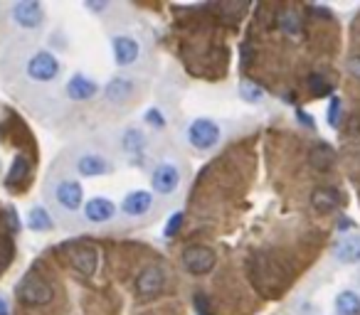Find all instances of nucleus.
Segmentation results:
<instances>
[{"label": "nucleus", "instance_id": "obj_34", "mask_svg": "<svg viewBox=\"0 0 360 315\" xmlns=\"http://www.w3.org/2000/svg\"><path fill=\"white\" fill-rule=\"evenodd\" d=\"M0 315H10V308H8V300L0 295Z\"/></svg>", "mask_w": 360, "mask_h": 315}, {"label": "nucleus", "instance_id": "obj_18", "mask_svg": "<svg viewBox=\"0 0 360 315\" xmlns=\"http://www.w3.org/2000/svg\"><path fill=\"white\" fill-rule=\"evenodd\" d=\"M104 94L106 98H109V103H124L129 101L131 94H134V82H131L129 77H114L106 84Z\"/></svg>", "mask_w": 360, "mask_h": 315}, {"label": "nucleus", "instance_id": "obj_9", "mask_svg": "<svg viewBox=\"0 0 360 315\" xmlns=\"http://www.w3.org/2000/svg\"><path fill=\"white\" fill-rule=\"evenodd\" d=\"M69 264L82 276H94L96 269H99V251L89 244H74L69 249Z\"/></svg>", "mask_w": 360, "mask_h": 315}, {"label": "nucleus", "instance_id": "obj_21", "mask_svg": "<svg viewBox=\"0 0 360 315\" xmlns=\"http://www.w3.org/2000/svg\"><path fill=\"white\" fill-rule=\"evenodd\" d=\"M336 310L338 315H358L360 313V295L353 291H343L336 295Z\"/></svg>", "mask_w": 360, "mask_h": 315}, {"label": "nucleus", "instance_id": "obj_10", "mask_svg": "<svg viewBox=\"0 0 360 315\" xmlns=\"http://www.w3.org/2000/svg\"><path fill=\"white\" fill-rule=\"evenodd\" d=\"M136 293L141 298H153V295L163 293L166 288V271L161 266H146L141 274L136 276Z\"/></svg>", "mask_w": 360, "mask_h": 315}, {"label": "nucleus", "instance_id": "obj_33", "mask_svg": "<svg viewBox=\"0 0 360 315\" xmlns=\"http://www.w3.org/2000/svg\"><path fill=\"white\" fill-rule=\"evenodd\" d=\"M8 222H10V229H13V232H17V229H20V222L15 219V212H13V210L8 212Z\"/></svg>", "mask_w": 360, "mask_h": 315}, {"label": "nucleus", "instance_id": "obj_6", "mask_svg": "<svg viewBox=\"0 0 360 315\" xmlns=\"http://www.w3.org/2000/svg\"><path fill=\"white\" fill-rule=\"evenodd\" d=\"M219 140V126L210 119H195L188 126V143L195 150H210Z\"/></svg>", "mask_w": 360, "mask_h": 315}, {"label": "nucleus", "instance_id": "obj_12", "mask_svg": "<svg viewBox=\"0 0 360 315\" xmlns=\"http://www.w3.org/2000/svg\"><path fill=\"white\" fill-rule=\"evenodd\" d=\"M74 168L82 177H101V175H109L111 173V163L106 155L101 153H94V150H87L82 153L74 161Z\"/></svg>", "mask_w": 360, "mask_h": 315}, {"label": "nucleus", "instance_id": "obj_8", "mask_svg": "<svg viewBox=\"0 0 360 315\" xmlns=\"http://www.w3.org/2000/svg\"><path fill=\"white\" fill-rule=\"evenodd\" d=\"M111 54H114L116 67H131L141 57V45L136 37L131 35H116L111 37Z\"/></svg>", "mask_w": 360, "mask_h": 315}, {"label": "nucleus", "instance_id": "obj_15", "mask_svg": "<svg viewBox=\"0 0 360 315\" xmlns=\"http://www.w3.org/2000/svg\"><path fill=\"white\" fill-rule=\"evenodd\" d=\"M99 94V84L89 79L87 74H74L67 82V96L72 101H92Z\"/></svg>", "mask_w": 360, "mask_h": 315}, {"label": "nucleus", "instance_id": "obj_35", "mask_svg": "<svg viewBox=\"0 0 360 315\" xmlns=\"http://www.w3.org/2000/svg\"><path fill=\"white\" fill-rule=\"evenodd\" d=\"M298 119H301V124H306L308 129H313V121H311V116H308V114H303V111H298Z\"/></svg>", "mask_w": 360, "mask_h": 315}, {"label": "nucleus", "instance_id": "obj_31", "mask_svg": "<svg viewBox=\"0 0 360 315\" xmlns=\"http://www.w3.org/2000/svg\"><path fill=\"white\" fill-rule=\"evenodd\" d=\"M193 303H195V310H198L200 315H213V310H210V305H208V298H205L203 293L195 295Z\"/></svg>", "mask_w": 360, "mask_h": 315}, {"label": "nucleus", "instance_id": "obj_32", "mask_svg": "<svg viewBox=\"0 0 360 315\" xmlns=\"http://www.w3.org/2000/svg\"><path fill=\"white\" fill-rule=\"evenodd\" d=\"M348 72L360 82V54H353V57L348 59Z\"/></svg>", "mask_w": 360, "mask_h": 315}, {"label": "nucleus", "instance_id": "obj_2", "mask_svg": "<svg viewBox=\"0 0 360 315\" xmlns=\"http://www.w3.org/2000/svg\"><path fill=\"white\" fill-rule=\"evenodd\" d=\"M250 271H252V281L261 291H277L287 281V271L272 256H254L250 261Z\"/></svg>", "mask_w": 360, "mask_h": 315}, {"label": "nucleus", "instance_id": "obj_13", "mask_svg": "<svg viewBox=\"0 0 360 315\" xmlns=\"http://www.w3.org/2000/svg\"><path fill=\"white\" fill-rule=\"evenodd\" d=\"M116 217V205L106 197H92L84 205V219L89 224H106Z\"/></svg>", "mask_w": 360, "mask_h": 315}, {"label": "nucleus", "instance_id": "obj_24", "mask_svg": "<svg viewBox=\"0 0 360 315\" xmlns=\"http://www.w3.org/2000/svg\"><path fill=\"white\" fill-rule=\"evenodd\" d=\"M306 84L313 96H329V94L333 91V84H331L324 74H311V77L306 79Z\"/></svg>", "mask_w": 360, "mask_h": 315}, {"label": "nucleus", "instance_id": "obj_4", "mask_svg": "<svg viewBox=\"0 0 360 315\" xmlns=\"http://www.w3.org/2000/svg\"><path fill=\"white\" fill-rule=\"evenodd\" d=\"M183 269L188 271L190 276H205L215 269V251L210 247H203V244H190V247L183 249Z\"/></svg>", "mask_w": 360, "mask_h": 315}, {"label": "nucleus", "instance_id": "obj_26", "mask_svg": "<svg viewBox=\"0 0 360 315\" xmlns=\"http://www.w3.org/2000/svg\"><path fill=\"white\" fill-rule=\"evenodd\" d=\"M240 96L245 98V101H250V103H257V101H261V98H264V91H261V87H257L254 82H250V79H242Z\"/></svg>", "mask_w": 360, "mask_h": 315}, {"label": "nucleus", "instance_id": "obj_5", "mask_svg": "<svg viewBox=\"0 0 360 315\" xmlns=\"http://www.w3.org/2000/svg\"><path fill=\"white\" fill-rule=\"evenodd\" d=\"M10 22L20 30H37L45 22V6L37 0H20L10 6Z\"/></svg>", "mask_w": 360, "mask_h": 315}, {"label": "nucleus", "instance_id": "obj_17", "mask_svg": "<svg viewBox=\"0 0 360 315\" xmlns=\"http://www.w3.org/2000/svg\"><path fill=\"white\" fill-rule=\"evenodd\" d=\"M151 207H153V195L148 190L129 192V195L124 197V202H121V210H124V214H129V217H141Z\"/></svg>", "mask_w": 360, "mask_h": 315}, {"label": "nucleus", "instance_id": "obj_27", "mask_svg": "<svg viewBox=\"0 0 360 315\" xmlns=\"http://www.w3.org/2000/svg\"><path fill=\"white\" fill-rule=\"evenodd\" d=\"M343 133L348 135V138H360V114H350L348 119H345Z\"/></svg>", "mask_w": 360, "mask_h": 315}, {"label": "nucleus", "instance_id": "obj_19", "mask_svg": "<svg viewBox=\"0 0 360 315\" xmlns=\"http://www.w3.org/2000/svg\"><path fill=\"white\" fill-rule=\"evenodd\" d=\"M308 163L313 166V170H319V173L331 170V168L336 166V153H333V148H331V145H326V143L313 145V150L308 153Z\"/></svg>", "mask_w": 360, "mask_h": 315}, {"label": "nucleus", "instance_id": "obj_30", "mask_svg": "<svg viewBox=\"0 0 360 315\" xmlns=\"http://www.w3.org/2000/svg\"><path fill=\"white\" fill-rule=\"evenodd\" d=\"M146 124L156 126V129H163V126H166V121H163V114L158 109H148L146 111Z\"/></svg>", "mask_w": 360, "mask_h": 315}, {"label": "nucleus", "instance_id": "obj_25", "mask_svg": "<svg viewBox=\"0 0 360 315\" xmlns=\"http://www.w3.org/2000/svg\"><path fill=\"white\" fill-rule=\"evenodd\" d=\"M27 175H30V163H27V158L17 155L15 163H13V168H10V175H8V187H13L17 180H25Z\"/></svg>", "mask_w": 360, "mask_h": 315}, {"label": "nucleus", "instance_id": "obj_3", "mask_svg": "<svg viewBox=\"0 0 360 315\" xmlns=\"http://www.w3.org/2000/svg\"><path fill=\"white\" fill-rule=\"evenodd\" d=\"M15 293H17V298H20L22 303L32 305V308L52 303V298H55L52 284H50V281H45V279H40V276H25V279L17 284Z\"/></svg>", "mask_w": 360, "mask_h": 315}, {"label": "nucleus", "instance_id": "obj_11", "mask_svg": "<svg viewBox=\"0 0 360 315\" xmlns=\"http://www.w3.org/2000/svg\"><path fill=\"white\" fill-rule=\"evenodd\" d=\"M151 187L156 195H173L180 187V170L173 163H161L156 166L151 175Z\"/></svg>", "mask_w": 360, "mask_h": 315}, {"label": "nucleus", "instance_id": "obj_29", "mask_svg": "<svg viewBox=\"0 0 360 315\" xmlns=\"http://www.w3.org/2000/svg\"><path fill=\"white\" fill-rule=\"evenodd\" d=\"M180 224H183V214H180V212H175L171 219H168L166 229H163V237H166V239H173V237H175V232H178V229H180Z\"/></svg>", "mask_w": 360, "mask_h": 315}, {"label": "nucleus", "instance_id": "obj_23", "mask_svg": "<svg viewBox=\"0 0 360 315\" xmlns=\"http://www.w3.org/2000/svg\"><path fill=\"white\" fill-rule=\"evenodd\" d=\"M121 145H124L126 153H138V150H143V145H146V135H143L138 129H129V131H124Z\"/></svg>", "mask_w": 360, "mask_h": 315}, {"label": "nucleus", "instance_id": "obj_14", "mask_svg": "<svg viewBox=\"0 0 360 315\" xmlns=\"http://www.w3.org/2000/svg\"><path fill=\"white\" fill-rule=\"evenodd\" d=\"M340 205H343V195H340V190H336V187L324 185V187H316V190L311 192V207L319 214L336 212Z\"/></svg>", "mask_w": 360, "mask_h": 315}, {"label": "nucleus", "instance_id": "obj_22", "mask_svg": "<svg viewBox=\"0 0 360 315\" xmlns=\"http://www.w3.org/2000/svg\"><path fill=\"white\" fill-rule=\"evenodd\" d=\"M279 27H282V32L284 35H289V37H298L301 35V17H298V13L296 10H282L279 13Z\"/></svg>", "mask_w": 360, "mask_h": 315}, {"label": "nucleus", "instance_id": "obj_20", "mask_svg": "<svg viewBox=\"0 0 360 315\" xmlns=\"http://www.w3.org/2000/svg\"><path fill=\"white\" fill-rule=\"evenodd\" d=\"M27 227L32 232H50L52 229V217L45 207H32L30 214H27Z\"/></svg>", "mask_w": 360, "mask_h": 315}, {"label": "nucleus", "instance_id": "obj_1", "mask_svg": "<svg viewBox=\"0 0 360 315\" xmlns=\"http://www.w3.org/2000/svg\"><path fill=\"white\" fill-rule=\"evenodd\" d=\"M25 74L30 82L35 84H52L62 74V62L48 50H35L30 52V57L25 62Z\"/></svg>", "mask_w": 360, "mask_h": 315}, {"label": "nucleus", "instance_id": "obj_16", "mask_svg": "<svg viewBox=\"0 0 360 315\" xmlns=\"http://www.w3.org/2000/svg\"><path fill=\"white\" fill-rule=\"evenodd\" d=\"M333 256L338 264H360V234H348L333 247Z\"/></svg>", "mask_w": 360, "mask_h": 315}, {"label": "nucleus", "instance_id": "obj_28", "mask_svg": "<svg viewBox=\"0 0 360 315\" xmlns=\"http://www.w3.org/2000/svg\"><path fill=\"white\" fill-rule=\"evenodd\" d=\"M340 98H331V103H329V124L333 126V129H338V124H340Z\"/></svg>", "mask_w": 360, "mask_h": 315}, {"label": "nucleus", "instance_id": "obj_7", "mask_svg": "<svg viewBox=\"0 0 360 315\" xmlns=\"http://www.w3.org/2000/svg\"><path fill=\"white\" fill-rule=\"evenodd\" d=\"M52 200L62 207L64 212H77L84 202V190L77 180H69V177H62V180L55 185L52 190Z\"/></svg>", "mask_w": 360, "mask_h": 315}]
</instances>
